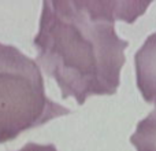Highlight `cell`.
<instances>
[{
    "label": "cell",
    "instance_id": "cell-1",
    "mask_svg": "<svg viewBox=\"0 0 156 151\" xmlns=\"http://www.w3.org/2000/svg\"><path fill=\"white\" fill-rule=\"evenodd\" d=\"M149 2L47 0L33 44L47 76L56 81L62 98L83 105L92 95H114L121 84L129 41L115 30V21L133 24Z\"/></svg>",
    "mask_w": 156,
    "mask_h": 151
},
{
    "label": "cell",
    "instance_id": "cell-2",
    "mask_svg": "<svg viewBox=\"0 0 156 151\" xmlns=\"http://www.w3.org/2000/svg\"><path fill=\"white\" fill-rule=\"evenodd\" d=\"M67 114V107L47 96L37 62L0 43V143Z\"/></svg>",
    "mask_w": 156,
    "mask_h": 151
},
{
    "label": "cell",
    "instance_id": "cell-4",
    "mask_svg": "<svg viewBox=\"0 0 156 151\" xmlns=\"http://www.w3.org/2000/svg\"><path fill=\"white\" fill-rule=\"evenodd\" d=\"M130 143L137 151H156V107L137 124Z\"/></svg>",
    "mask_w": 156,
    "mask_h": 151
},
{
    "label": "cell",
    "instance_id": "cell-3",
    "mask_svg": "<svg viewBox=\"0 0 156 151\" xmlns=\"http://www.w3.org/2000/svg\"><path fill=\"white\" fill-rule=\"evenodd\" d=\"M136 81L147 103L156 105V32L145 39L134 55Z\"/></svg>",
    "mask_w": 156,
    "mask_h": 151
},
{
    "label": "cell",
    "instance_id": "cell-5",
    "mask_svg": "<svg viewBox=\"0 0 156 151\" xmlns=\"http://www.w3.org/2000/svg\"><path fill=\"white\" fill-rule=\"evenodd\" d=\"M18 151H58L55 144H38V143H27Z\"/></svg>",
    "mask_w": 156,
    "mask_h": 151
}]
</instances>
